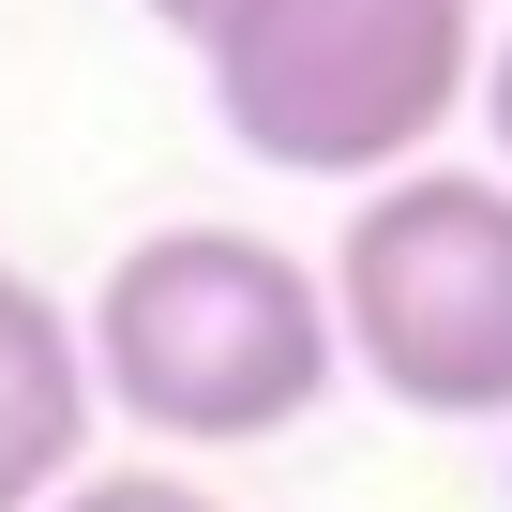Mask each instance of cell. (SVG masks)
<instances>
[{"label": "cell", "mask_w": 512, "mask_h": 512, "mask_svg": "<svg viewBox=\"0 0 512 512\" xmlns=\"http://www.w3.org/2000/svg\"><path fill=\"white\" fill-rule=\"evenodd\" d=\"M76 362H91V407H121L166 452H256V437L317 422V392L347 377L317 272L287 241H256V226L121 241L91 317H76Z\"/></svg>", "instance_id": "6da1fadb"}, {"label": "cell", "mask_w": 512, "mask_h": 512, "mask_svg": "<svg viewBox=\"0 0 512 512\" xmlns=\"http://www.w3.org/2000/svg\"><path fill=\"white\" fill-rule=\"evenodd\" d=\"M211 121L272 181H392L467 121L482 0H226L196 31Z\"/></svg>", "instance_id": "7a4b0ae2"}, {"label": "cell", "mask_w": 512, "mask_h": 512, "mask_svg": "<svg viewBox=\"0 0 512 512\" xmlns=\"http://www.w3.org/2000/svg\"><path fill=\"white\" fill-rule=\"evenodd\" d=\"M332 362H362L407 422H512V181L392 166L332 241Z\"/></svg>", "instance_id": "3957f363"}, {"label": "cell", "mask_w": 512, "mask_h": 512, "mask_svg": "<svg viewBox=\"0 0 512 512\" xmlns=\"http://www.w3.org/2000/svg\"><path fill=\"white\" fill-rule=\"evenodd\" d=\"M76 467H91V362H76V317L0 256V512H46Z\"/></svg>", "instance_id": "277c9868"}, {"label": "cell", "mask_w": 512, "mask_h": 512, "mask_svg": "<svg viewBox=\"0 0 512 512\" xmlns=\"http://www.w3.org/2000/svg\"><path fill=\"white\" fill-rule=\"evenodd\" d=\"M46 512H226L211 482H181V467H76Z\"/></svg>", "instance_id": "5b68a950"}, {"label": "cell", "mask_w": 512, "mask_h": 512, "mask_svg": "<svg viewBox=\"0 0 512 512\" xmlns=\"http://www.w3.org/2000/svg\"><path fill=\"white\" fill-rule=\"evenodd\" d=\"M467 121L497 136V181H512V31H482V76H467Z\"/></svg>", "instance_id": "8992f818"}, {"label": "cell", "mask_w": 512, "mask_h": 512, "mask_svg": "<svg viewBox=\"0 0 512 512\" xmlns=\"http://www.w3.org/2000/svg\"><path fill=\"white\" fill-rule=\"evenodd\" d=\"M151 16H166V31H181V46H196V31H211V16H226V0H151Z\"/></svg>", "instance_id": "52a82bcc"}]
</instances>
